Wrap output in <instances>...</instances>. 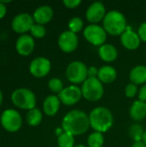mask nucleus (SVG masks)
Wrapping results in <instances>:
<instances>
[{
    "mask_svg": "<svg viewBox=\"0 0 146 147\" xmlns=\"http://www.w3.org/2000/svg\"><path fill=\"white\" fill-rule=\"evenodd\" d=\"M81 90L83 96L90 102H96L100 100L104 94L103 84L97 78H88L83 83Z\"/></svg>",
    "mask_w": 146,
    "mask_h": 147,
    "instance_id": "nucleus-5",
    "label": "nucleus"
},
{
    "mask_svg": "<svg viewBox=\"0 0 146 147\" xmlns=\"http://www.w3.org/2000/svg\"><path fill=\"white\" fill-rule=\"evenodd\" d=\"M34 23L33 16L28 13H20L12 19L11 28L17 34H25L27 32L30 31Z\"/></svg>",
    "mask_w": 146,
    "mask_h": 147,
    "instance_id": "nucleus-9",
    "label": "nucleus"
},
{
    "mask_svg": "<svg viewBox=\"0 0 146 147\" xmlns=\"http://www.w3.org/2000/svg\"><path fill=\"white\" fill-rule=\"evenodd\" d=\"M89 124L90 127L99 133H105L108 131L109 128L113 126V115L109 109L104 107H97L94 109L89 115Z\"/></svg>",
    "mask_w": 146,
    "mask_h": 147,
    "instance_id": "nucleus-2",
    "label": "nucleus"
},
{
    "mask_svg": "<svg viewBox=\"0 0 146 147\" xmlns=\"http://www.w3.org/2000/svg\"><path fill=\"white\" fill-rule=\"evenodd\" d=\"M74 147H86L85 146H83V145H77V146H76Z\"/></svg>",
    "mask_w": 146,
    "mask_h": 147,
    "instance_id": "nucleus-39",
    "label": "nucleus"
},
{
    "mask_svg": "<svg viewBox=\"0 0 146 147\" xmlns=\"http://www.w3.org/2000/svg\"><path fill=\"white\" fill-rule=\"evenodd\" d=\"M68 27H69V31L77 34L83 29V22L80 17H73L70 20Z\"/></svg>",
    "mask_w": 146,
    "mask_h": 147,
    "instance_id": "nucleus-26",
    "label": "nucleus"
},
{
    "mask_svg": "<svg viewBox=\"0 0 146 147\" xmlns=\"http://www.w3.org/2000/svg\"><path fill=\"white\" fill-rule=\"evenodd\" d=\"M66 77L72 84L83 83L88 78V68L81 61H73L67 66Z\"/></svg>",
    "mask_w": 146,
    "mask_h": 147,
    "instance_id": "nucleus-7",
    "label": "nucleus"
},
{
    "mask_svg": "<svg viewBox=\"0 0 146 147\" xmlns=\"http://www.w3.org/2000/svg\"><path fill=\"white\" fill-rule=\"evenodd\" d=\"M0 123L5 131L9 133H16L22 127V118L17 110L8 109L2 113Z\"/></svg>",
    "mask_w": 146,
    "mask_h": 147,
    "instance_id": "nucleus-6",
    "label": "nucleus"
},
{
    "mask_svg": "<svg viewBox=\"0 0 146 147\" xmlns=\"http://www.w3.org/2000/svg\"><path fill=\"white\" fill-rule=\"evenodd\" d=\"M87 143L89 147H102L104 144V137L102 133L95 132L89 136Z\"/></svg>",
    "mask_w": 146,
    "mask_h": 147,
    "instance_id": "nucleus-23",
    "label": "nucleus"
},
{
    "mask_svg": "<svg viewBox=\"0 0 146 147\" xmlns=\"http://www.w3.org/2000/svg\"><path fill=\"white\" fill-rule=\"evenodd\" d=\"M58 96L63 104L66 106H71L79 102L83 95L80 88L76 85H71L64 88V90L59 94Z\"/></svg>",
    "mask_w": 146,
    "mask_h": 147,
    "instance_id": "nucleus-11",
    "label": "nucleus"
},
{
    "mask_svg": "<svg viewBox=\"0 0 146 147\" xmlns=\"http://www.w3.org/2000/svg\"><path fill=\"white\" fill-rule=\"evenodd\" d=\"M52 16H53V10L48 5H41L38 7L33 14V18L34 20V22L40 25L48 23L52 19Z\"/></svg>",
    "mask_w": 146,
    "mask_h": 147,
    "instance_id": "nucleus-15",
    "label": "nucleus"
},
{
    "mask_svg": "<svg viewBox=\"0 0 146 147\" xmlns=\"http://www.w3.org/2000/svg\"><path fill=\"white\" fill-rule=\"evenodd\" d=\"M138 93V87L137 84L131 83L129 84L126 85V90H125V94L128 98H133L136 96V94Z\"/></svg>",
    "mask_w": 146,
    "mask_h": 147,
    "instance_id": "nucleus-29",
    "label": "nucleus"
},
{
    "mask_svg": "<svg viewBox=\"0 0 146 147\" xmlns=\"http://www.w3.org/2000/svg\"><path fill=\"white\" fill-rule=\"evenodd\" d=\"M132 147H146V145L143 141H138V142H134Z\"/></svg>",
    "mask_w": 146,
    "mask_h": 147,
    "instance_id": "nucleus-35",
    "label": "nucleus"
},
{
    "mask_svg": "<svg viewBox=\"0 0 146 147\" xmlns=\"http://www.w3.org/2000/svg\"><path fill=\"white\" fill-rule=\"evenodd\" d=\"M42 121V113L40 109L34 108L28 110L26 115V121L30 127H37Z\"/></svg>",
    "mask_w": 146,
    "mask_h": 147,
    "instance_id": "nucleus-22",
    "label": "nucleus"
},
{
    "mask_svg": "<svg viewBox=\"0 0 146 147\" xmlns=\"http://www.w3.org/2000/svg\"><path fill=\"white\" fill-rule=\"evenodd\" d=\"M139 38L141 40L146 42V22L142 23L140 27L139 28V33H138Z\"/></svg>",
    "mask_w": 146,
    "mask_h": 147,
    "instance_id": "nucleus-31",
    "label": "nucleus"
},
{
    "mask_svg": "<svg viewBox=\"0 0 146 147\" xmlns=\"http://www.w3.org/2000/svg\"><path fill=\"white\" fill-rule=\"evenodd\" d=\"M139 98L140 101L142 102H145L146 101V84H145L140 90H139Z\"/></svg>",
    "mask_w": 146,
    "mask_h": 147,
    "instance_id": "nucleus-33",
    "label": "nucleus"
},
{
    "mask_svg": "<svg viewBox=\"0 0 146 147\" xmlns=\"http://www.w3.org/2000/svg\"><path fill=\"white\" fill-rule=\"evenodd\" d=\"M63 3L66 8L74 9L81 3V0H64Z\"/></svg>",
    "mask_w": 146,
    "mask_h": 147,
    "instance_id": "nucleus-30",
    "label": "nucleus"
},
{
    "mask_svg": "<svg viewBox=\"0 0 146 147\" xmlns=\"http://www.w3.org/2000/svg\"><path fill=\"white\" fill-rule=\"evenodd\" d=\"M48 88L53 93H58L59 94L63 90H64V85L62 81L59 78H52L48 82Z\"/></svg>",
    "mask_w": 146,
    "mask_h": 147,
    "instance_id": "nucleus-27",
    "label": "nucleus"
},
{
    "mask_svg": "<svg viewBox=\"0 0 146 147\" xmlns=\"http://www.w3.org/2000/svg\"><path fill=\"white\" fill-rule=\"evenodd\" d=\"M117 78L116 70L110 65L102 66L98 71L97 78L103 84H110L113 83Z\"/></svg>",
    "mask_w": 146,
    "mask_h": 147,
    "instance_id": "nucleus-19",
    "label": "nucleus"
},
{
    "mask_svg": "<svg viewBox=\"0 0 146 147\" xmlns=\"http://www.w3.org/2000/svg\"><path fill=\"white\" fill-rule=\"evenodd\" d=\"M130 80L135 84H142L146 83V66L137 65L132 69L130 75Z\"/></svg>",
    "mask_w": 146,
    "mask_h": 147,
    "instance_id": "nucleus-21",
    "label": "nucleus"
},
{
    "mask_svg": "<svg viewBox=\"0 0 146 147\" xmlns=\"http://www.w3.org/2000/svg\"><path fill=\"white\" fill-rule=\"evenodd\" d=\"M106 14L104 4L102 2H95L88 8L86 11V18L89 22L95 24L103 20Z\"/></svg>",
    "mask_w": 146,
    "mask_h": 147,
    "instance_id": "nucleus-14",
    "label": "nucleus"
},
{
    "mask_svg": "<svg viewBox=\"0 0 146 147\" xmlns=\"http://www.w3.org/2000/svg\"><path fill=\"white\" fill-rule=\"evenodd\" d=\"M74 143V136L69 133L64 132L59 137H58V145L59 147H73Z\"/></svg>",
    "mask_w": 146,
    "mask_h": 147,
    "instance_id": "nucleus-24",
    "label": "nucleus"
},
{
    "mask_svg": "<svg viewBox=\"0 0 146 147\" xmlns=\"http://www.w3.org/2000/svg\"><path fill=\"white\" fill-rule=\"evenodd\" d=\"M59 48L65 53H71L75 51L78 45V38L76 34L67 30L63 32L58 40Z\"/></svg>",
    "mask_w": 146,
    "mask_h": 147,
    "instance_id": "nucleus-12",
    "label": "nucleus"
},
{
    "mask_svg": "<svg viewBox=\"0 0 146 147\" xmlns=\"http://www.w3.org/2000/svg\"><path fill=\"white\" fill-rule=\"evenodd\" d=\"M63 133H64L63 132V128H58V129H56V135L58 137H59Z\"/></svg>",
    "mask_w": 146,
    "mask_h": 147,
    "instance_id": "nucleus-36",
    "label": "nucleus"
},
{
    "mask_svg": "<svg viewBox=\"0 0 146 147\" xmlns=\"http://www.w3.org/2000/svg\"><path fill=\"white\" fill-rule=\"evenodd\" d=\"M30 33H31L32 37H35V38L40 39V38H42L46 35V30L43 25L34 23L30 29Z\"/></svg>",
    "mask_w": 146,
    "mask_h": 147,
    "instance_id": "nucleus-28",
    "label": "nucleus"
},
{
    "mask_svg": "<svg viewBox=\"0 0 146 147\" xmlns=\"http://www.w3.org/2000/svg\"><path fill=\"white\" fill-rule=\"evenodd\" d=\"M6 13H7V8H6V5H5V4H3V3H2L0 2V20H1V19H3V18L5 16Z\"/></svg>",
    "mask_w": 146,
    "mask_h": 147,
    "instance_id": "nucleus-34",
    "label": "nucleus"
},
{
    "mask_svg": "<svg viewBox=\"0 0 146 147\" xmlns=\"http://www.w3.org/2000/svg\"><path fill=\"white\" fill-rule=\"evenodd\" d=\"M142 141L146 145V131H145V134H144V136H143V139H142Z\"/></svg>",
    "mask_w": 146,
    "mask_h": 147,
    "instance_id": "nucleus-38",
    "label": "nucleus"
},
{
    "mask_svg": "<svg viewBox=\"0 0 146 147\" xmlns=\"http://www.w3.org/2000/svg\"><path fill=\"white\" fill-rule=\"evenodd\" d=\"M60 100L59 96H56L54 95H51L46 96L43 102V111L44 113L48 116H53L55 115L60 107Z\"/></svg>",
    "mask_w": 146,
    "mask_h": 147,
    "instance_id": "nucleus-17",
    "label": "nucleus"
},
{
    "mask_svg": "<svg viewBox=\"0 0 146 147\" xmlns=\"http://www.w3.org/2000/svg\"><path fill=\"white\" fill-rule=\"evenodd\" d=\"M120 41L126 49L136 50L140 45V38L137 33L133 30H126L120 35Z\"/></svg>",
    "mask_w": 146,
    "mask_h": 147,
    "instance_id": "nucleus-16",
    "label": "nucleus"
},
{
    "mask_svg": "<svg viewBox=\"0 0 146 147\" xmlns=\"http://www.w3.org/2000/svg\"><path fill=\"white\" fill-rule=\"evenodd\" d=\"M11 102L18 109L31 110L35 108L36 96L31 90L27 88H19L12 92Z\"/></svg>",
    "mask_w": 146,
    "mask_h": 147,
    "instance_id": "nucleus-4",
    "label": "nucleus"
},
{
    "mask_svg": "<svg viewBox=\"0 0 146 147\" xmlns=\"http://www.w3.org/2000/svg\"><path fill=\"white\" fill-rule=\"evenodd\" d=\"M3 93L0 90V107L2 106V103H3Z\"/></svg>",
    "mask_w": 146,
    "mask_h": 147,
    "instance_id": "nucleus-37",
    "label": "nucleus"
},
{
    "mask_svg": "<svg viewBox=\"0 0 146 147\" xmlns=\"http://www.w3.org/2000/svg\"><path fill=\"white\" fill-rule=\"evenodd\" d=\"M89 126V116L84 112L78 109L67 113L62 121L63 130L73 136L85 134Z\"/></svg>",
    "mask_w": 146,
    "mask_h": 147,
    "instance_id": "nucleus-1",
    "label": "nucleus"
},
{
    "mask_svg": "<svg viewBox=\"0 0 146 147\" xmlns=\"http://www.w3.org/2000/svg\"><path fill=\"white\" fill-rule=\"evenodd\" d=\"M98 69L95 66H90L88 68V78H97L98 76Z\"/></svg>",
    "mask_w": 146,
    "mask_h": 147,
    "instance_id": "nucleus-32",
    "label": "nucleus"
},
{
    "mask_svg": "<svg viewBox=\"0 0 146 147\" xmlns=\"http://www.w3.org/2000/svg\"><path fill=\"white\" fill-rule=\"evenodd\" d=\"M126 17L118 10L108 12L103 19V28L111 35H121L126 31Z\"/></svg>",
    "mask_w": 146,
    "mask_h": 147,
    "instance_id": "nucleus-3",
    "label": "nucleus"
},
{
    "mask_svg": "<svg viewBox=\"0 0 146 147\" xmlns=\"http://www.w3.org/2000/svg\"><path fill=\"white\" fill-rule=\"evenodd\" d=\"M51 71V62L45 57L34 59L29 65V72L35 78H44Z\"/></svg>",
    "mask_w": 146,
    "mask_h": 147,
    "instance_id": "nucleus-10",
    "label": "nucleus"
},
{
    "mask_svg": "<svg viewBox=\"0 0 146 147\" xmlns=\"http://www.w3.org/2000/svg\"><path fill=\"white\" fill-rule=\"evenodd\" d=\"M100 58L105 62H113L118 57V51L115 47L110 44H104L98 50Z\"/></svg>",
    "mask_w": 146,
    "mask_h": 147,
    "instance_id": "nucleus-18",
    "label": "nucleus"
},
{
    "mask_svg": "<svg viewBox=\"0 0 146 147\" xmlns=\"http://www.w3.org/2000/svg\"><path fill=\"white\" fill-rule=\"evenodd\" d=\"M34 40L30 34H21L15 42V50L22 56H28L34 49Z\"/></svg>",
    "mask_w": 146,
    "mask_h": 147,
    "instance_id": "nucleus-13",
    "label": "nucleus"
},
{
    "mask_svg": "<svg viewBox=\"0 0 146 147\" xmlns=\"http://www.w3.org/2000/svg\"><path fill=\"white\" fill-rule=\"evenodd\" d=\"M84 38L94 46H102L107 40V32L104 28L96 24H90L83 30Z\"/></svg>",
    "mask_w": 146,
    "mask_h": 147,
    "instance_id": "nucleus-8",
    "label": "nucleus"
},
{
    "mask_svg": "<svg viewBox=\"0 0 146 147\" xmlns=\"http://www.w3.org/2000/svg\"><path fill=\"white\" fill-rule=\"evenodd\" d=\"M129 134H130V136L133 138V140L135 142L142 141V139H143V136L145 134V130L142 127V126H140L139 124H134L130 127Z\"/></svg>",
    "mask_w": 146,
    "mask_h": 147,
    "instance_id": "nucleus-25",
    "label": "nucleus"
},
{
    "mask_svg": "<svg viewBox=\"0 0 146 147\" xmlns=\"http://www.w3.org/2000/svg\"><path fill=\"white\" fill-rule=\"evenodd\" d=\"M130 115L136 121H143L146 117V103L140 100L135 101L130 109Z\"/></svg>",
    "mask_w": 146,
    "mask_h": 147,
    "instance_id": "nucleus-20",
    "label": "nucleus"
}]
</instances>
